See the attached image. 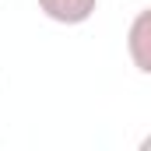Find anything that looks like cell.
Segmentation results:
<instances>
[{
  "mask_svg": "<svg viewBox=\"0 0 151 151\" xmlns=\"http://www.w3.org/2000/svg\"><path fill=\"white\" fill-rule=\"evenodd\" d=\"M141 151H151V134L144 137V141H141Z\"/></svg>",
  "mask_w": 151,
  "mask_h": 151,
  "instance_id": "cell-3",
  "label": "cell"
},
{
  "mask_svg": "<svg viewBox=\"0 0 151 151\" xmlns=\"http://www.w3.org/2000/svg\"><path fill=\"white\" fill-rule=\"evenodd\" d=\"M95 7L99 0H39V11L56 25H84Z\"/></svg>",
  "mask_w": 151,
  "mask_h": 151,
  "instance_id": "cell-2",
  "label": "cell"
},
{
  "mask_svg": "<svg viewBox=\"0 0 151 151\" xmlns=\"http://www.w3.org/2000/svg\"><path fill=\"white\" fill-rule=\"evenodd\" d=\"M127 56L141 74L151 77V7L137 11L127 28Z\"/></svg>",
  "mask_w": 151,
  "mask_h": 151,
  "instance_id": "cell-1",
  "label": "cell"
}]
</instances>
